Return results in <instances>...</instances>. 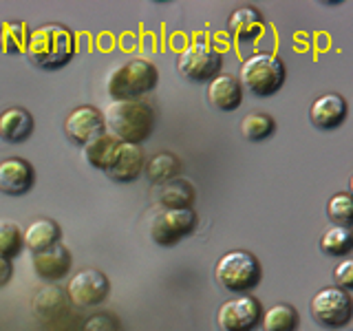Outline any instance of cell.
Instances as JSON below:
<instances>
[{
    "mask_svg": "<svg viewBox=\"0 0 353 331\" xmlns=\"http://www.w3.org/2000/svg\"><path fill=\"white\" fill-rule=\"evenodd\" d=\"M349 104L340 93H325L320 95L309 108V119L318 130H334L342 126V121L347 119Z\"/></svg>",
    "mask_w": 353,
    "mask_h": 331,
    "instance_id": "4fadbf2b",
    "label": "cell"
},
{
    "mask_svg": "<svg viewBox=\"0 0 353 331\" xmlns=\"http://www.w3.org/2000/svg\"><path fill=\"white\" fill-rule=\"evenodd\" d=\"M117 148H119V141L104 132V135L95 137L93 141H88L84 146V159L93 166V168L106 172L110 168V163H113L115 154H117Z\"/></svg>",
    "mask_w": 353,
    "mask_h": 331,
    "instance_id": "7402d4cb",
    "label": "cell"
},
{
    "mask_svg": "<svg viewBox=\"0 0 353 331\" xmlns=\"http://www.w3.org/2000/svg\"><path fill=\"white\" fill-rule=\"evenodd\" d=\"M276 130V121L270 113H261V110H254L248 117H243L241 121V135L248 141H265L274 135Z\"/></svg>",
    "mask_w": 353,
    "mask_h": 331,
    "instance_id": "484cf974",
    "label": "cell"
},
{
    "mask_svg": "<svg viewBox=\"0 0 353 331\" xmlns=\"http://www.w3.org/2000/svg\"><path fill=\"white\" fill-rule=\"evenodd\" d=\"M11 274H14V265L9 259L0 257V287H5L11 281Z\"/></svg>",
    "mask_w": 353,
    "mask_h": 331,
    "instance_id": "1f68e13d",
    "label": "cell"
},
{
    "mask_svg": "<svg viewBox=\"0 0 353 331\" xmlns=\"http://www.w3.org/2000/svg\"><path fill=\"white\" fill-rule=\"evenodd\" d=\"M84 331H119V323L110 314H97L84 323Z\"/></svg>",
    "mask_w": 353,
    "mask_h": 331,
    "instance_id": "f546056e",
    "label": "cell"
},
{
    "mask_svg": "<svg viewBox=\"0 0 353 331\" xmlns=\"http://www.w3.org/2000/svg\"><path fill=\"white\" fill-rule=\"evenodd\" d=\"M104 126L108 135H113L119 143H132L139 146L146 141L154 130V110L143 99H121V102H110L102 113Z\"/></svg>",
    "mask_w": 353,
    "mask_h": 331,
    "instance_id": "6da1fadb",
    "label": "cell"
},
{
    "mask_svg": "<svg viewBox=\"0 0 353 331\" xmlns=\"http://www.w3.org/2000/svg\"><path fill=\"white\" fill-rule=\"evenodd\" d=\"M143 172L152 181V183H163V181H172L179 177L181 172V161L170 152H159L143 166Z\"/></svg>",
    "mask_w": 353,
    "mask_h": 331,
    "instance_id": "d4e9b609",
    "label": "cell"
},
{
    "mask_svg": "<svg viewBox=\"0 0 353 331\" xmlns=\"http://www.w3.org/2000/svg\"><path fill=\"white\" fill-rule=\"evenodd\" d=\"M157 82V66L143 58H135L113 69V73L108 75L106 88L115 102H121V99H141V95L154 91Z\"/></svg>",
    "mask_w": 353,
    "mask_h": 331,
    "instance_id": "3957f363",
    "label": "cell"
},
{
    "mask_svg": "<svg viewBox=\"0 0 353 331\" xmlns=\"http://www.w3.org/2000/svg\"><path fill=\"white\" fill-rule=\"evenodd\" d=\"M196 199V192L190 181L185 179H172L165 181V185L159 192V203L163 205V210H192V203Z\"/></svg>",
    "mask_w": 353,
    "mask_h": 331,
    "instance_id": "44dd1931",
    "label": "cell"
},
{
    "mask_svg": "<svg viewBox=\"0 0 353 331\" xmlns=\"http://www.w3.org/2000/svg\"><path fill=\"white\" fill-rule=\"evenodd\" d=\"M216 283L232 294H248L263 279L261 261L248 250H232L219 259L214 268Z\"/></svg>",
    "mask_w": 353,
    "mask_h": 331,
    "instance_id": "5b68a950",
    "label": "cell"
},
{
    "mask_svg": "<svg viewBox=\"0 0 353 331\" xmlns=\"http://www.w3.org/2000/svg\"><path fill=\"white\" fill-rule=\"evenodd\" d=\"M228 31L241 42H248L261 36L263 31V16L254 7H239L232 11L228 20Z\"/></svg>",
    "mask_w": 353,
    "mask_h": 331,
    "instance_id": "ffe728a7",
    "label": "cell"
},
{
    "mask_svg": "<svg viewBox=\"0 0 353 331\" xmlns=\"http://www.w3.org/2000/svg\"><path fill=\"white\" fill-rule=\"evenodd\" d=\"M312 318L325 329H342L351 323L353 305L349 292L340 287H325L312 298Z\"/></svg>",
    "mask_w": 353,
    "mask_h": 331,
    "instance_id": "52a82bcc",
    "label": "cell"
},
{
    "mask_svg": "<svg viewBox=\"0 0 353 331\" xmlns=\"http://www.w3.org/2000/svg\"><path fill=\"white\" fill-rule=\"evenodd\" d=\"M110 296V283L106 279V274H102L99 270H80L77 274H73V279L69 281V287H66V298L69 303H73L75 307L82 309H91L102 305L106 298Z\"/></svg>",
    "mask_w": 353,
    "mask_h": 331,
    "instance_id": "30bf717a",
    "label": "cell"
},
{
    "mask_svg": "<svg viewBox=\"0 0 353 331\" xmlns=\"http://www.w3.org/2000/svg\"><path fill=\"white\" fill-rule=\"evenodd\" d=\"M36 183V168L22 157H7L0 161V192L9 197L27 194Z\"/></svg>",
    "mask_w": 353,
    "mask_h": 331,
    "instance_id": "7c38bea8",
    "label": "cell"
},
{
    "mask_svg": "<svg viewBox=\"0 0 353 331\" xmlns=\"http://www.w3.org/2000/svg\"><path fill=\"white\" fill-rule=\"evenodd\" d=\"M287 77L285 62L272 53H254L243 62L239 82L254 97H272L283 88Z\"/></svg>",
    "mask_w": 353,
    "mask_h": 331,
    "instance_id": "277c9868",
    "label": "cell"
},
{
    "mask_svg": "<svg viewBox=\"0 0 353 331\" xmlns=\"http://www.w3.org/2000/svg\"><path fill=\"white\" fill-rule=\"evenodd\" d=\"M320 250L327 257H347L353 250V232L345 225H331L320 237Z\"/></svg>",
    "mask_w": 353,
    "mask_h": 331,
    "instance_id": "cb8c5ba5",
    "label": "cell"
},
{
    "mask_svg": "<svg viewBox=\"0 0 353 331\" xmlns=\"http://www.w3.org/2000/svg\"><path fill=\"white\" fill-rule=\"evenodd\" d=\"M27 40H29L27 25L20 20H7L3 29H0V49H3L7 55L25 53Z\"/></svg>",
    "mask_w": 353,
    "mask_h": 331,
    "instance_id": "4316f807",
    "label": "cell"
},
{
    "mask_svg": "<svg viewBox=\"0 0 353 331\" xmlns=\"http://www.w3.org/2000/svg\"><path fill=\"white\" fill-rule=\"evenodd\" d=\"M196 230L194 210H163L150 225V239L161 248H172Z\"/></svg>",
    "mask_w": 353,
    "mask_h": 331,
    "instance_id": "9c48e42d",
    "label": "cell"
},
{
    "mask_svg": "<svg viewBox=\"0 0 353 331\" xmlns=\"http://www.w3.org/2000/svg\"><path fill=\"white\" fill-rule=\"evenodd\" d=\"M22 230L14 223V221L0 219V257L3 259H14L22 252Z\"/></svg>",
    "mask_w": 353,
    "mask_h": 331,
    "instance_id": "83f0119b",
    "label": "cell"
},
{
    "mask_svg": "<svg viewBox=\"0 0 353 331\" xmlns=\"http://www.w3.org/2000/svg\"><path fill=\"white\" fill-rule=\"evenodd\" d=\"M223 66V55L205 40H196L181 51L176 69L185 77L188 82H210L221 73Z\"/></svg>",
    "mask_w": 353,
    "mask_h": 331,
    "instance_id": "8992f818",
    "label": "cell"
},
{
    "mask_svg": "<svg viewBox=\"0 0 353 331\" xmlns=\"http://www.w3.org/2000/svg\"><path fill=\"white\" fill-rule=\"evenodd\" d=\"M60 225L51 219H36L31 221L29 228L22 232V245L31 250L33 254H38L42 250H47L55 243H60Z\"/></svg>",
    "mask_w": 353,
    "mask_h": 331,
    "instance_id": "d6986e66",
    "label": "cell"
},
{
    "mask_svg": "<svg viewBox=\"0 0 353 331\" xmlns=\"http://www.w3.org/2000/svg\"><path fill=\"white\" fill-rule=\"evenodd\" d=\"M143 166H146V159H143V150L139 146L119 143L117 154L113 163H110V168L106 170V174L117 183H132L135 179H139Z\"/></svg>",
    "mask_w": 353,
    "mask_h": 331,
    "instance_id": "9a60e30c",
    "label": "cell"
},
{
    "mask_svg": "<svg viewBox=\"0 0 353 331\" xmlns=\"http://www.w3.org/2000/svg\"><path fill=\"white\" fill-rule=\"evenodd\" d=\"M33 126H36V121L27 108L11 106L0 113V139L7 143H20L29 139Z\"/></svg>",
    "mask_w": 353,
    "mask_h": 331,
    "instance_id": "e0dca14e",
    "label": "cell"
},
{
    "mask_svg": "<svg viewBox=\"0 0 353 331\" xmlns=\"http://www.w3.org/2000/svg\"><path fill=\"white\" fill-rule=\"evenodd\" d=\"M33 268H36V274L42 281L55 283L64 279L66 274L73 268V257L71 252L66 250L62 243H55V245L42 250L38 254H33Z\"/></svg>",
    "mask_w": 353,
    "mask_h": 331,
    "instance_id": "5bb4252c",
    "label": "cell"
},
{
    "mask_svg": "<svg viewBox=\"0 0 353 331\" xmlns=\"http://www.w3.org/2000/svg\"><path fill=\"white\" fill-rule=\"evenodd\" d=\"M208 99L214 108L223 110V113H232L236 110L243 102V86L239 77L219 73L214 80L208 82Z\"/></svg>",
    "mask_w": 353,
    "mask_h": 331,
    "instance_id": "2e32d148",
    "label": "cell"
},
{
    "mask_svg": "<svg viewBox=\"0 0 353 331\" xmlns=\"http://www.w3.org/2000/svg\"><path fill=\"white\" fill-rule=\"evenodd\" d=\"M327 214L334 221V225H345L351 228L353 223V199L349 192H338L329 199L327 203Z\"/></svg>",
    "mask_w": 353,
    "mask_h": 331,
    "instance_id": "f1b7e54d",
    "label": "cell"
},
{
    "mask_svg": "<svg viewBox=\"0 0 353 331\" xmlns=\"http://www.w3.org/2000/svg\"><path fill=\"white\" fill-rule=\"evenodd\" d=\"M301 325V316L287 303H279L270 307L261 318V329L263 331H296Z\"/></svg>",
    "mask_w": 353,
    "mask_h": 331,
    "instance_id": "603a6c76",
    "label": "cell"
},
{
    "mask_svg": "<svg viewBox=\"0 0 353 331\" xmlns=\"http://www.w3.org/2000/svg\"><path fill=\"white\" fill-rule=\"evenodd\" d=\"M263 307L252 294H241L225 301L216 312L221 331H254L261 325Z\"/></svg>",
    "mask_w": 353,
    "mask_h": 331,
    "instance_id": "ba28073f",
    "label": "cell"
},
{
    "mask_svg": "<svg viewBox=\"0 0 353 331\" xmlns=\"http://www.w3.org/2000/svg\"><path fill=\"white\" fill-rule=\"evenodd\" d=\"M27 58L33 66L44 71L62 69L75 55V36L62 25H42L29 33Z\"/></svg>",
    "mask_w": 353,
    "mask_h": 331,
    "instance_id": "7a4b0ae2",
    "label": "cell"
},
{
    "mask_svg": "<svg viewBox=\"0 0 353 331\" xmlns=\"http://www.w3.org/2000/svg\"><path fill=\"white\" fill-rule=\"evenodd\" d=\"M104 117L95 106H77L73 108L64 121V135L77 146H86L88 141L104 135Z\"/></svg>",
    "mask_w": 353,
    "mask_h": 331,
    "instance_id": "8fae6325",
    "label": "cell"
},
{
    "mask_svg": "<svg viewBox=\"0 0 353 331\" xmlns=\"http://www.w3.org/2000/svg\"><path fill=\"white\" fill-rule=\"evenodd\" d=\"M342 331H347V329H342Z\"/></svg>",
    "mask_w": 353,
    "mask_h": 331,
    "instance_id": "d6a6232c",
    "label": "cell"
},
{
    "mask_svg": "<svg viewBox=\"0 0 353 331\" xmlns=\"http://www.w3.org/2000/svg\"><path fill=\"white\" fill-rule=\"evenodd\" d=\"M334 279H336L340 290H345V292L351 290L353 287V261L351 259H345L342 263H338V268L334 272Z\"/></svg>",
    "mask_w": 353,
    "mask_h": 331,
    "instance_id": "4dcf8cb0",
    "label": "cell"
},
{
    "mask_svg": "<svg viewBox=\"0 0 353 331\" xmlns=\"http://www.w3.org/2000/svg\"><path fill=\"white\" fill-rule=\"evenodd\" d=\"M69 307V298L66 292H62L58 285H44L33 296V312L42 320V323H55Z\"/></svg>",
    "mask_w": 353,
    "mask_h": 331,
    "instance_id": "ac0fdd59",
    "label": "cell"
}]
</instances>
